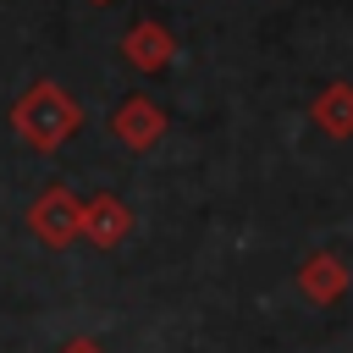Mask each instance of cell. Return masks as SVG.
<instances>
[{
  "label": "cell",
  "mask_w": 353,
  "mask_h": 353,
  "mask_svg": "<svg viewBox=\"0 0 353 353\" xmlns=\"http://www.w3.org/2000/svg\"><path fill=\"white\" fill-rule=\"evenodd\" d=\"M77 127H83V105L50 77H33L28 94L11 105V132L39 154H55L66 138H77Z\"/></svg>",
  "instance_id": "6da1fadb"
},
{
  "label": "cell",
  "mask_w": 353,
  "mask_h": 353,
  "mask_svg": "<svg viewBox=\"0 0 353 353\" xmlns=\"http://www.w3.org/2000/svg\"><path fill=\"white\" fill-rule=\"evenodd\" d=\"M28 226L44 248H66L83 237V199L66 188V182H50L33 204H28Z\"/></svg>",
  "instance_id": "7a4b0ae2"
},
{
  "label": "cell",
  "mask_w": 353,
  "mask_h": 353,
  "mask_svg": "<svg viewBox=\"0 0 353 353\" xmlns=\"http://www.w3.org/2000/svg\"><path fill=\"white\" fill-rule=\"evenodd\" d=\"M110 132H116L132 154H143V149H154V143L165 138V110H160L149 94H127V99L110 110Z\"/></svg>",
  "instance_id": "3957f363"
},
{
  "label": "cell",
  "mask_w": 353,
  "mask_h": 353,
  "mask_svg": "<svg viewBox=\"0 0 353 353\" xmlns=\"http://www.w3.org/2000/svg\"><path fill=\"white\" fill-rule=\"evenodd\" d=\"M121 55H127V66H138V72H165L171 55H176V39H171V28L138 17V22L121 33Z\"/></svg>",
  "instance_id": "277c9868"
},
{
  "label": "cell",
  "mask_w": 353,
  "mask_h": 353,
  "mask_svg": "<svg viewBox=\"0 0 353 353\" xmlns=\"http://www.w3.org/2000/svg\"><path fill=\"white\" fill-rule=\"evenodd\" d=\"M347 265H342V254H331V248H320V254H309L303 265H298V292L309 298V303H320V309H331L342 292H347Z\"/></svg>",
  "instance_id": "5b68a950"
},
{
  "label": "cell",
  "mask_w": 353,
  "mask_h": 353,
  "mask_svg": "<svg viewBox=\"0 0 353 353\" xmlns=\"http://www.w3.org/2000/svg\"><path fill=\"white\" fill-rule=\"evenodd\" d=\"M127 232H132V210H127L116 193L83 199V237H88L94 248H116V243H127Z\"/></svg>",
  "instance_id": "8992f818"
},
{
  "label": "cell",
  "mask_w": 353,
  "mask_h": 353,
  "mask_svg": "<svg viewBox=\"0 0 353 353\" xmlns=\"http://www.w3.org/2000/svg\"><path fill=\"white\" fill-rule=\"evenodd\" d=\"M309 121L325 138H353V83H325L309 99Z\"/></svg>",
  "instance_id": "52a82bcc"
},
{
  "label": "cell",
  "mask_w": 353,
  "mask_h": 353,
  "mask_svg": "<svg viewBox=\"0 0 353 353\" xmlns=\"http://www.w3.org/2000/svg\"><path fill=\"white\" fill-rule=\"evenodd\" d=\"M55 353H105V347H99L94 336H72V342H61Z\"/></svg>",
  "instance_id": "ba28073f"
},
{
  "label": "cell",
  "mask_w": 353,
  "mask_h": 353,
  "mask_svg": "<svg viewBox=\"0 0 353 353\" xmlns=\"http://www.w3.org/2000/svg\"><path fill=\"white\" fill-rule=\"evenodd\" d=\"M94 6H110V0H94Z\"/></svg>",
  "instance_id": "9c48e42d"
}]
</instances>
